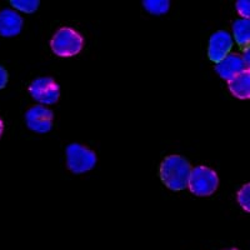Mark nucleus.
Instances as JSON below:
<instances>
[{
	"instance_id": "1",
	"label": "nucleus",
	"mask_w": 250,
	"mask_h": 250,
	"mask_svg": "<svg viewBox=\"0 0 250 250\" xmlns=\"http://www.w3.org/2000/svg\"><path fill=\"white\" fill-rule=\"evenodd\" d=\"M191 165L180 155H169L160 167V178L171 190H183L188 187Z\"/></svg>"
},
{
	"instance_id": "2",
	"label": "nucleus",
	"mask_w": 250,
	"mask_h": 250,
	"mask_svg": "<svg viewBox=\"0 0 250 250\" xmlns=\"http://www.w3.org/2000/svg\"><path fill=\"white\" fill-rule=\"evenodd\" d=\"M84 39L77 30L71 28H62L57 31L50 42L51 50L62 58L74 57L82 51Z\"/></svg>"
},
{
	"instance_id": "3",
	"label": "nucleus",
	"mask_w": 250,
	"mask_h": 250,
	"mask_svg": "<svg viewBox=\"0 0 250 250\" xmlns=\"http://www.w3.org/2000/svg\"><path fill=\"white\" fill-rule=\"evenodd\" d=\"M218 174L213 169L200 165L191 169L188 188L189 190L198 196H209L218 189Z\"/></svg>"
},
{
	"instance_id": "4",
	"label": "nucleus",
	"mask_w": 250,
	"mask_h": 250,
	"mask_svg": "<svg viewBox=\"0 0 250 250\" xmlns=\"http://www.w3.org/2000/svg\"><path fill=\"white\" fill-rule=\"evenodd\" d=\"M97 164V155L84 145L70 144L66 148V165L74 174L90 171Z\"/></svg>"
},
{
	"instance_id": "5",
	"label": "nucleus",
	"mask_w": 250,
	"mask_h": 250,
	"mask_svg": "<svg viewBox=\"0 0 250 250\" xmlns=\"http://www.w3.org/2000/svg\"><path fill=\"white\" fill-rule=\"evenodd\" d=\"M31 98L44 105H51L59 100L60 88L53 78H38L29 86Z\"/></svg>"
},
{
	"instance_id": "6",
	"label": "nucleus",
	"mask_w": 250,
	"mask_h": 250,
	"mask_svg": "<svg viewBox=\"0 0 250 250\" xmlns=\"http://www.w3.org/2000/svg\"><path fill=\"white\" fill-rule=\"evenodd\" d=\"M54 114L50 109L43 105H35L25 114V122L30 130L39 134H45L53 128Z\"/></svg>"
},
{
	"instance_id": "7",
	"label": "nucleus",
	"mask_w": 250,
	"mask_h": 250,
	"mask_svg": "<svg viewBox=\"0 0 250 250\" xmlns=\"http://www.w3.org/2000/svg\"><path fill=\"white\" fill-rule=\"evenodd\" d=\"M233 48V38L231 35L224 30H219L214 33L209 40V50L208 55L211 62H222Z\"/></svg>"
},
{
	"instance_id": "8",
	"label": "nucleus",
	"mask_w": 250,
	"mask_h": 250,
	"mask_svg": "<svg viewBox=\"0 0 250 250\" xmlns=\"http://www.w3.org/2000/svg\"><path fill=\"white\" fill-rule=\"evenodd\" d=\"M249 70L245 66L244 62L242 59V55H239L238 53H231L228 54L222 62H219L215 65V71L220 75V78L227 82L235 78L236 75L242 74L244 71Z\"/></svg>"
},
{
	"instance_id": "9",
	"label": "nucleus",
	"mask_w": 250,
	"mask_h": 250,
	"mask_svg": "<svg viewBox=\"0 0 250 250\" xmlns=\"http://www.w3.org/2000/svg\"><path fill=\"white\" fill-rule=\"evenodd\" d=\"M23 18L10 9L0 13V35L10 38L15 37L23 29Z\"/></svg>"
},
{
	"instance_id": "10",
	"label": "nucleus",
	"mask_w": 250,
	"mask_h": 250,
	"mask_svg": "<svg viewBox=\"0 0 250 250\" xmlns=\"http://www.w3.org/2000/svg\"><path fill=\"white\" fill-rule=\"evenodd\" d=\"M229 90L234 97L238 99H249L250 98V73L249 70L244 71L242 74L236 75L231 80H229Z\"/></svg>"
},
{
	"instance_id": "11",
	"label": "nucleus",
	"mask_w": 250,
	"mask_h": 250,
	"mask_svg": "<svg viewBox=\"0 0 250 250\" xmlns=\"http://www.w3.org/2000/svg\"><path fill=\"white\" fill-rule=\"evenodd\" d=\"M233 33L235 42L240 46H245L250 42V21L249 19L235 20L233 24Z\"/></svg>"
},
{
	"instance_id": "12",
	"label": "nucleus",
	"mask_w": 250,
	"mask_h": 250,
	"mask_svg": "<svg viewBox=\"0 0 250 250\" xmlns=\"http://www.w3.org/2000/svg\"><path fill=\"white\" fill-rule=\"evenodd\" d=\"M145 10L153 15H162L168 13L170 8V1L169 0H145L143 1Z\"/></svg>"
},
{
	"instance_id": "13",
	"label": "nucleus",
	"mask_w": 250,
	"mask_h": 250,
	"mask_svg": "<svg viewBox=\"0 0 250 250\" xmlns=\"http://www.w3.org/2000/svg\"><path fill=\"white\" fill-rule=\"evenodd\" d=\"M13 6L20 12L26 13V14H31L34 13L40 5L39 0H12L10 1Z\"/></svg>"
},
{
	"instance_id": "14",
	"label": "nucleus",
	"mask_w": 250,
	"mask_h": 250,
	"mask_svg": "<svg viewBox=\"0 0 250 250\" xmlns=\"http://www.w3.org/2000/svg\"><path fill=\"white\" fill-rule=\"evenodd\" d=\"M238 202L245 211H250V185L245 184L238 191Z\"/></svg>"
},
{
	"instance_id": "15",
	"label": "nucleus",
	"mask_w": 250,
	"mask_h": 250,
	"mask_svg": "<svg viewBox=\"0 0 250 250\" xmlns=\"http://www.w3.org/2000/svg\"><path fill=\"white\" fill-rule=\"evenodd\" d=\"M236 12L243 19H249L250 18V3L249 0H238L236 1Z\"/></svg>"
},
{
	"instance_id": "16",
	"label": "nucleus",
	"mask_w": 250,
	"mask_h": 250,
	"mask_svg": "<svg viewBox=\"0 0 250 250\" xmlns=\"http://www.w3.org/2000/svg\"><path fill=\"white\" fill-rule=\"evenodd\" d=\"M6 83H8V73L3 66H0V90L5 88Z\"/></svg>"
},
{
	"instance_id": "17",
	"label": "nucleus",
	"mask_w": 250,
	"mask_h": 250,
	"mask_svg": "<svg viewBox=\"0 0 250 250\" xmlns=\"http://www.w3.org/2000/svg\"><path fill=\"white\" fill-rule=\"evenodd\" d=\"M242 59H243V62H244L245 66H247V68L249 69V64H250V62H249V48H247L244 50V54H243Z\"/></svg>"
},
{
	"instance_id": "18",
	"label": "nucleus",
	"mask_w": 250,
	"mask_h": 250,
	"mask_svg": "<svg viewBox=\"0 0 250 250\" xmlns=\"http://www.w3.org/2000/svg\"><path fill=\"white\" fill-rule=\"evenodd\" d=\"M4 130V124H3V120L0 119V137H1V134H3Z\"/></svg>"
},
{
	"instance_id": "19",
	"label": "nucleus",
	"mask_w": 250,
	"mask_h": 250,
	"mask_svg": "<svg viewBox=\"0 0 250 250\" xmlns=\"http://www.w3.org/2000/svg\"><path fill=\"white\" fill-rule=\"evenodd\" d=\"M228 250H238V249H228Z\"/></svg>"
}]
</instances>
